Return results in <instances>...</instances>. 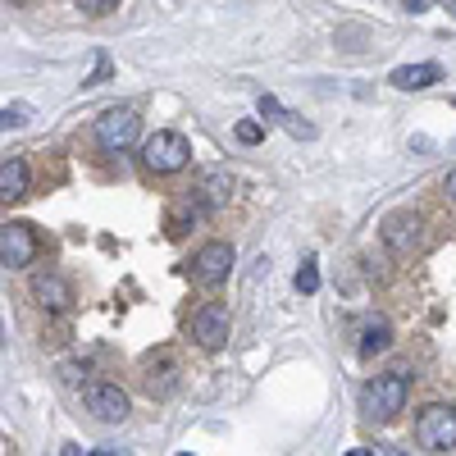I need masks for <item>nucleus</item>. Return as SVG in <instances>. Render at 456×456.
Listing matches in <instances>:
<instances>
[{"label":"nucleus","instance_id":"1","mask_svg":"<svg viewBox=\"0 0 456 456\" xmlns=\"http://www.w3.org/2000/svg\"><path fill=\"white\" fill-rule=\"evenodd\" d=\"M406 393H411V379L402 370L379 374L374 384L361 388V411L370 415V420H393V415L406 406Z\"/></svg>","mask_w":456,"mask_h":456},{"label":"nucleus","instance_id":"2","mask_svg":"<svg viewBox=\"0 0 456 456\" xmlns=\"http://www.w3.org/2000/svg\"><path fill=\"white\" fill-rule=\"evenodd\" d=\"M187 160H192V142H187L183 133H156V137H146L142 146V165L151 174H178Z\"/></svg>","mask_w":456,"mask_h":456},{"label":"nucleus","instance_id":"3","mask_svg":"<svg viewBox=\"0 0 456 456\" xmlns=\"http://www.w3.org/2000/svg\"><path fill=\"white\" fill-rule=\"evenodd\" d=\"M415 443L429 447V452H452L456 447V406H425L415 415Z\"/></svg>","mask_w":456,"mask_h":456},{"label":"nucleus","instance_id":"4","mask_svg":"<svg viewBox=\"0 0 456 456\" xmlns=\"http://www.w3.org/2000/svg\"><path fill=\"white\" fill-rule=\"evenodd\" d=\"M133 137H137V110H128V105H114L96 119V146L101 151H124Z\"/></svg>","mask_w":456,"mask_h":456},{"label":"nucleus","instance_id":"5","mask_svg":"<svg viewBox=\"0 0 456 456\" xmlns=\"http://www.w3.org/2000/svg\"><path fill=\"white\" fill-rule=\"evenodd\" d=\"M32 260H37L32 224H5V233H0V265H5V270H23Z\"/></svg>","mask_w":456,"mask_h":456},{"label":"nucleus","instance_id":"6","mask_svg":"<svg viewBox=\"0 0 456 456\" xmlns=\"http://www.w3.org/2000/svg\"><path fill=\"white\" fill-rule=\"evenodd\" d=\"M83 397H87V411L96 415V420H105V425L128 420V393L119 384H87Z\"/></svg>","mask_w":456,"mask_h":456},{"label":"nucleus","instance_id":"7","mask_svg":"<svg viewBox=\"0 0 456 456\" xmlns=\"http://www.w3.org/2000/svg\"><path fill=\"white\" fill-rule=\"evenodd\" d=\"M420 215H411V210H393L388 219H384V242H388V251L393 256H411L415 247H420Z\"/></svg>","mask_w":456,"mask_h":456},{"label":"nucleus","instance_id":"8","mask_svg":"<svg viewBox=\"0 0 456 456\" xmlns=\"http://www.w3.org/2000/svg\"><path fill=\"white\" fill-rule=\"evenodd\" d=\"M228 270H233V247L228 242H206L197 256H192V274L206 283V288H219L228 279Z\"/></svg>","mask_w":456,"mask_h":456},{"label":"nucleus","instance_id":"9","mask_svg":"<svg viewBox=\"0 0 456 456\" xmlns=\"http://www.w3.org/2000/svg\"><path fill=\"white\" fill-rule=\"evenodd\" d=\"M228 329H233V320H228L224 306H201V311L192 315V338L201 342V347H224Z\"/></svg>","mask_w":456,"mask_h":456},{"label":"nucleus","instance_id":"10","mask_svg":"<svg viewBox=\"0 0 456 456\" xmlns=\"http://www.w3.org/2000/svg\"><path fill=\"white\" fill-rule=\"evenodd\" d=\"M32 301H37V306H42V311H69L73 306V288L60 279V274H37L32 279Z\"/></svg>","mask_w":456,"mask_h":456},{"label":"nucleus","instance_id":"11","mask_svg":"<svg viewBox=\"0 0 456 456\" xmlns=\"http://www.w3.org/2000/svg\"><path fill=\"white\" fill-rule=\"evenodd\" d=\"M388 83H393L397 92H425V87L443 83V69H438V64H402V69H393Z\"/></svg>","mask_w":456,"mask_h":456},{"label":"nucleus","instance_id":"12","mask_svg":"<svg viewBox=\"0 0 456 456\" xmlns=\"http://www.w3.org/2000/svg\"><path fill=\"white\" fill-rule=\"evenodd\" d=\"M206 210H210V206L201 201V192H192V197H183V201H178V206L169 210V238H183L187 228H192V224H197V219H201Z\"/></svg>","mask_w":456,"mask_h":456},{"label":"nucleus","instance_id":"13","mask_svg":"<svg viewBox=\"0 0 456 456\" xmlns=\"http://www.w3.org/2000/svg\"><path fill=\"white\" fill-rule=\"evenodd\" d=\"M28 192V165L19 156H10L5 165H0V197L5 201H19Z\"/></svg>","mask_w":456,"mask_h":456},{"label":"nucleus","instance_id":"14","mask_svg":"<svg viewBox=\"0 0 456 456\" xmlns=\"http://www.w3.org/2000/svg\"><path fill=\"white\" fill-rule=\"evenodd\" d=\"M197 192H201V201L215 210V206H224L228 197H233V178H228L224 169H210V174L201 178V187H197Z\"/></svg>","mask_w":456,"mask_h":456},{"label":"nucleus","instance_id":"15","mask_svg":"<svg viewBox=\"0 0 456 456\" xmlns=\"http://www.w3.org/2000/svg\"><path fill=\"white\" fill-rule=\"evenodd\" d=\"M393 347V324L388 320H370L361 329V352L365 356H379V352H388Z\"/></svg>","mask_w":456,"mask_h":456},{"label":"nucleus","instance_id":"16","mask_svg":"<svg viewBox=\"0 0 456 456\" xmlns=\"http://www.w3.org/2000/svg\"><path fill=\"white\" fill-rule=\"evenodd\" d=\"M146 393H151V397H169V393H174V365H165L160 374H156V365H151V370H146Z\"/></svg>","mask_w":456,"mask_h":456},{"label":"nucleus","instance_id":"17","mask_svg":"<svg viewBox=\"0 0 456 456\" xmlns=\"http://www.w3.org/2000/svg\"><path fill=\"white\" fill-rule=\"evenodd\" d=\"M297 292H301V297L320 292V270H315V260H306V265L297 270Z\"/></svg>","mask_w":456,"mask_h":456},{"label":"nucleus","instance_id":"18","mask_svg":"<svg viewBox=\"0 0 456 456\" xmlns=\"http://www.w3.org/2000/svg\"><path fill=\"white\" fill-rule=\"evenodd\" d=\"M28 119H32L28 105H5V110H0V124H5V128H23Z\"/></svg>","mask_w":456,"mask_h":456},{"label":"nucleus","instance_id":"19","mask_svg":"<svg viewBox=\"0 0 456 456\" xmlns=\"http://www.w3.org/2000/svg\"><path fill=\"white\" fill-rule=\"evenodd\" d=\"M260 137H265V128H260L256 119H242V124H238V142H242V146H256Z\"/></svg>","mask_w":456,"mask_h":456},{"label":"nucleus","instance_id":"20","mask_svg":"<svg viewBox=\"0 0 456 456\" xmlns=\"http://www.w3.org/2000/svg\"><path fill=\"white\" fill-rule=\"evenodd\" d=\"M283 128H288L292 137H315V128H311V124H301V114H292V110L283 114Z\"/></svg>","mask_w":456,"mask_h":456},{"label":"nucleus","instance_id":"21","mask_svg":"<svg viewBox=\"0 0 456 456\" xmlns=\"http://www.w3.org/2000/svg\"><path fill=\"white\" fill-rule=\"evenodd\" d=\"M73 5H78L83 14H110L114 5H119V0H73Z\"/></svg>","mask_w":456,"mask_h":456},{"label":"nucleus","instance_id":"22","mask_svg":"<svg viewBox=\"0 0 456 456\" xmlns=\"http://www.w3.org/2000/svg\"><path fill=\"white\" fill-rule=\"evenodd\" d=\"M260 114H265V119H279V124H283V114H288V110H283L274 96H260Z\"/></svg>","mask_w":456,"mask_h":456},{"label":"nucleus","instance_id":"23","mask_svg":"<svg viewBox=\"0 0 456 456\" xmlns=\"http://www.w3.org/2000/svg\"><path fill=\"white\" fill-rule=\"evenodd\" d=\"M105 78H110V60H101V64H96V73L87 78V87H96V83H105Z\"/></svg>","mask_w":456,"mask_h":456},{"label":"nucleus","instance_id":"24","mask_svg":"<svg viewBox=\"0 0 456 456\" xmlns=\"http://www.w3.org/2000/svg\"><path fill=\"white\" fill-rule=\"evenodd\" d=\"M443 192H447V201H456V169L447 174V183H443Z\"/></svg>","mask_w":456,"mask_h":456},{"label":"nucleus","instance_id":"25","mask_svg":"<svg viewBox=\"0 0 456 456\" xmlns=\"http://www.w3.org/2000/svg\"><path fill=\"white\" fill-rule=\"evenodd\" d=\"M434 5V0H406V10H415V14H420V10H429Z\"/></svg>","mask_w":456,"mask_h":456},{"label":"nucleus","instance_id":"26","mask_svg":"<svg viewBox=\"0 0 456 456\" xmlns=\"http://www.w3.org/2000/svg\"><path fill=\"white\" fill-rule=\"evenodd\" d=\"M92 456H124L119 447H101V452H92Z\"/></svg>","mask_w":456,"mask_h":456},{"label":"nucleus","instance_id":"27","mask_svg":"<svg viewBox=\"0 0 456 456\" xmlns=\"http://www.w3.org/2000/svg\"><path fill=\"white\" fill-rule=\"evenodd\" d=\"M64 456H83V447H73V443H64Z\"/></svg>","mask_w":456,"mask_h":456},{"label":"nucleus","instance_id":"28","mask_svg":"<svg viewBox=\"0 0 456 456\" xmlns=\"http://www.w3.org/2000/svg\"><path fill=\"white\" fill-rule=\"evenodd\" d=\"M347 456H374V452H370V447H356V452H347Z\"/></svg>","mask_w":456,"mask_h":456},{"label":"nucleus","instance_id":"29","mask_svg":"<svg viewBox=\"0 0 456 456\" xmlns=\"http://www.w3.org/2000/svg\"><path fill=\"white\" fill-rule=\"evenodd\" d=\"M397 456H406V452H397Z\"/></svg>","mask_w":456,"mask_h":456},{"label":"nucleus","instance_id":"30","mask_svg":"<svg viewBox=\"0 0 456 456\" xmlns=\"http://www.w3.org/2000/svg\"><path fill=\"white\" fill-rule=\"evenodd\" d=\"M183 456H187V452H183Z\"/></svg>","mask_w":456,"mask_h":456}]
</instances>
